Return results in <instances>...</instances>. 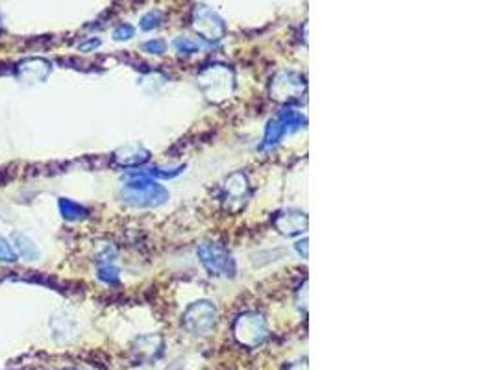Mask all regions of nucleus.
I'll return each instance as SVG.
<instances>
[{"mask_svg": "<svg viewBox=\"0 0 494 370\" xmlns=\"http://www.w3.org/2000/svg\"><path fill=\"white\" fill-rule=\"evenodd\" d=\"M130 178L132 180L121 191V196L126 204L135 208H159L169 200V191L147 174H143V171L133 172Z\"/></svg>", "mask_w": 494, "mask_h": 370, "instance_id": "obj_1", "label": "nucleus"}, {"mask_svg": "<svg viewBox=\"0 0 494 370\" xmlns=\"http://www.w3.org/2000/svg\"><path fill=\"white\" fill-rule=\"evenodd\" d=\"M196 253H198L200 263L210 273V276L234 278L237 273L235 259L222 244L213 243V241H202L196 249Z\"/></svg>", "mask_w": 494, "mask_h": 370, "instance_id": "obj_2", "label": "nucleus"}, {"mask_svg": "<svg viewBox=\"0 0 494 370\" xmlns=\"http://www.w3.org/2000/svg\"><path fill=\"white\" fill-rule=\"evenodd\" d=\"M217 324V307L210 300H200L187 307L183 313V326L193 335H210Z\"/></svg>", "mask_w": 494, "mask_h": 370, "instance_id": "obj_3", "label": "nucleus"}, {"mask_svg": "<svg viewBox=\"0 0 494 370\" xmlns=\"http://www.w3.org/2000/svg\"><path fill=\"white\" fill-rule=\"evenodd\" d=\"M234 333L241 345L254 348V346L261 345L267 339L269 330H267V322H265V318L261 315H258V313H245L235 322Z\"/></svg>", "mask_w": 494, "mask_h": 370, "instance_id": "obj_4", "label": "nucleus"}, {"mask_svg": "<svg viewBox=\"0 0 494 370\" xmlns=\"http://www.w3.org/2000/svg\"><path fill=\"white\" fill-rule=\"evenodd\" d=\"M193 28L207 41H219L226 34L224 20L207 6H196L193 13Z\"/></svg>", "mask_w": 494, "mask_h": 370, "instance_id": "obj_5", "label": "nucleus"}, {"mask_svg": "<svg viewBox=\"0 0 494 370\" xmlns=\"http://www.w3.org/2000/svg\"><path fill=\"white\" fill-rule=\"evenodd\" d=\"M303 91H306L303 76L291 73V71H284V73L276 74L275 82L270 85V95H272V98L279 100V102L296 100Z\"/></svg>", "mask_w": 494, "mask_h": 370, "instance_id": "obj_6", "label": "nucleus"}, {"mask_svg": "<svg viewBox=\"0 0 494 370\" xmlns=\"http://www.w3.org/2000/svg\"><path fill=\"white\" fill-rule=\"evenodd\" d=\"M250 196V185L243 172H234L224 184V200L226 208L230 211H239L245 205L246 198Z\"/></svg>", "mask_w": 494, "mask_h": 370, "instance_id": "obj_7", "label": "nucleus"}, {"mask_svg": "<svg viewBox=\"0 0 494 370\" xmlns=\"http://www.w3.org/2000/svg\"><path fill=\"white\" fill-rule=\"evenodd\" d=\"M200 82H215V88H211L206 92L210 100H222V98L230 97L231 88H234V78L228 68L222 65H215L213 68H207L206 73L202 74Z\"/></svg>", "mask_w": 494, "mask_h": 370, "instance_id": "obj_8", "label": "nucleus"}, {"mask_svg": "<svg viewBox=\"0 0 494 370\" xmlns=\"http://www.w3.org/2000/svg\"><path fill=\"white\" fill-rule=\"evenodd\" d=\"M50 71H52V65L43 58H28L25 61H20L15 68V73L23 82L28 83H37L44 82L49 78Z\"/></svg>", "mask_w": 494, "mask_h": 370, "instance_id": "obj_9", "label": "nucleus"}, {"mask_svg": "<svg viewBox=\"0 0 494 370\" xmlns=\"http://www.w3.org/2000/svg\"><path fill=\"white\" fill-rule=\"evenodd\" d=\"M272 222H275L276 229H278L279 234L287 235V237L299 235L308 229V217H306V213L296 210L279 211V213H276Z\"/></svg>", "mask_w": 494, "mask_h": 370, "instance_id": "obj_10", "label": "nucleus"}, {"mask_svg": "<svg viewBox=\"0 0 494 370\" xmlns=\"http://www.w3.org/2000/svg\"><path fill=\"white\" fill-rule=\"evenodd\" d=\"M148 160H150V152L147 148H143L141 145L123 146L113 154V161L117 165L126 167V169H135V167L145 165Z\"/></svg>", "mask_w": 494, "mask_h": 370, "instance_id": "obj_11", "label": "nucleus"}, {"mask_svg": "<svg viewBox=\"0 0 494 370\" xmlns=\"http://www.w3.org/2000/svg\"><path fill=\"white\" fill-rule=\"evenodd\" d=\"M58 208L61 217H64L65 220H69V222H78V220H83L89 217V211L85 210L83 205H80L78 202H73V200L69 198H59Z\"/></svg>", "mask_w": 494, "mask_h": 370, "instance_id": "obj_12", "label": "nucleus"}, {"mask_svg": "<svg viewBox=\"0 0 494 370\" xmlns=\"http://www.w3.org/2000/svg\"><path fill=\"white\" fill-rule=\"evenodd\" d=\"M276 119L282 122V126H284L285 133L299 132L300 128L306 124V119L302 117V113H299L296 109H291V107H285V109H282Z\"/></svg>", "mask_w": 494, "mask_h": 370, "instance_id": "obj_13", "label": "nucleus"}, {"mask_svg": "<svg viewBox=\"0 0 494 370\" xmlns=\"http://www.w3.org/2000/svg\"><path fill=\"white\" fill-rule=\"evenodd\" d=\"M284 136H285V130L284 126H282V122H279L278 119H270V121L267 122V128H265V137H263V143L260 145V148L261 150L272 148V146H276L279 141H282V137Z\"/></svg>", "mask_w": 494, "mask_h": 370, "instance_id": "obj_14", "label": "nucleus"}, {"mask_svg": "<svg viewBox=\"0 0 494 370\" xmlns=\"http://www.w3.org/2000/svg\"><path fill=\"white\" fill-rule=\"evenodd\" d=\"M13 244L15 252L20 253L23 258L28 259V261H37L40 259V250L34 244V241L23 234H13Z\"/></svg>", "mask_w": 494, "mask_h": 370, "instance_id": "obj_15", "label": "nucleus"}, {"mask_svg": "<svg viewBox=\"0 0 494 370\" xmlns=\"http://www.w3.org/2000/svg\"><path fill=\"white\" fill-rule=\"evenodd\" d=\"M186 171V165L174 167V169H162V167H152L143 171V174H147L148 178H162V180H171V178H176L178 174Z\"/></svg>", "mask_w": 494, "mask_h": 370, "instance_id": "obj_16", "label": "nucleus"}, {"mask_svg": "<svg viewBox=\"0 0 494 370\" xmlns=\"http://www.w3.org/2000/svg\"><path fill=\"white\" fill-rule=\"evenodd\" d=\"M98 280L104 283H117L119 282V268L112 263V259H104V263L98 267Z\"/></svg>", "mask_w": 494, "mask_h": 370, "instance_id": "obj_17", "label": "nucleus"}, {"mask_svg": "<svg viewBox=\"0 0 494 370\" xmlns=\"http://www.w3.org/2000/svg\"><path fill=\"white\" fill-rule=\"evenodd\" d=\"M0 261L2 263H13L17 261V252L10 244V241L0 235Z\"/></svg>", "mask_w": 494, "mask_h": 370, "instance_id": "obj_18", "label": "nucleus"}, {"mask_svg": "<svg viewBox=\"0 0 494 370\" xmlns=\"http://www.w3.org/2000/svg\"><path fill=\"white\" fill-rule=\"evenodd\" d=\"M159 25H162V11H157V10L150 11V13H147L141 19V28L145 30V32L157 28Z\"/></svg>", "mask_w": 494, "mask_h": 370, "instance_id": "obj_19", "label": "nucleus"}, {"mask_svg": "<svg viewBox=\"0 0 494 370\" xmlns=\"http://www.w3.org/2000/svg\"><path fill=\"white\" fill-rule=\"evenodd\" d=\"M174 47H176V50L180 54H186V56H189V54H196L198 52V44L193 43L189 37H178L176 41H174Z\"/></svg>", "mask_w": 494, "mask_h": 370, "instance_id": "obj_20", "label": "nucleus"}, {"mask_svg": "<svg viewBox=\"0 0 494 370\" xmlns=\"http://www.w3.org/2000/svg\"><path fill=\"white\" fill-rule=\"evenodd\" d=\"M135 30H133L132 25H119L117 28L113 30V40L115 41H128L132 40Z\"/></svg>", "mask_w": 494, "mask_h": 370, "instance_id": "obj_21", "label": "nucleus"}, {"mask_svg": "<svg viewBox=\"0 0 494 370\" xmlns=\"http://www.w3.org/2000/svg\"><path fill=\"white\" fill-rule=\"evenodd\" d=\"M165 49H167V44H165V41H162V40H152V41H148V43L143 44V50H145V52L156 54V56H162V54L165 52Z\"/></svg>", "mask_w": 494, "mask_h": 370, "instance_id": "obj_22", "label": "nucleus"}, {"mask_svg": "<svg viewBox=\"0 0 494 370\" xmlns=\"http://www.w3.org/2000/svg\"><path fill=\"white\" fill-rule=\"evenodd\" d=\"M100 47V40H89V41H85V43H82L78 47L80 49V52H91V50H95V49H98Z\"/></svg>", "mask_w": 494, "mask_h": 370, "instance_id": "obj_23", "label": "nucleus"}, {"mask_svg": "<svg viewBox=\"0 0 494 370\" xmlns=\"http://www.w3.org/2000/svg\"><path fill=\"white\" fill-rule=\"evenodd\" d=\"M294 249H296V252H299L300 256H303V259L308 258V239L303 237L302 241H299V243L294 244Z\"/></svg>", "mask_w": 494, "mask_h": 370, "instance_id": "obj_24", "label": "nucleus"}, {"mask_svg": "<svg viewBox=\"0 0 494 370\" xmlns=\"http://www.w3.org/2000/svg\"><path fill=\"white\" fill-rule=\"evenodd\" d=\"M65 370H71V369H65Z\"/></svg>", "mask_w": 494, "mask_h": 370, "instance_id": "obj_25", "label": "nucleus"}]
</instances>
